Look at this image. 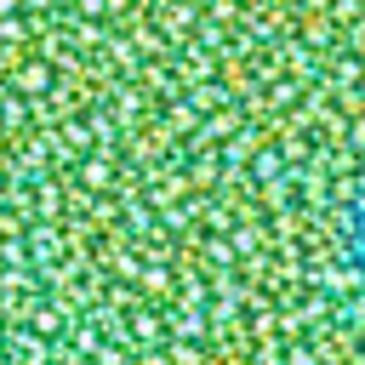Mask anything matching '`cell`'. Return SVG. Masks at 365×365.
Masks as SVG:
<instances>
[{"mask_svg": "<svg viewBox=\"0 0 365 365\" xmlns=\"http://www.w3.org/2000/svg\"><path fill=\"white\" fill-rule=\"evenodd\" d=\"M0 365H365V0H0Z\"/></svg>", "mask_w": 365, "mask_h": 365, "instance_id": "cell-1", "label": "cell"}]
</instances>
